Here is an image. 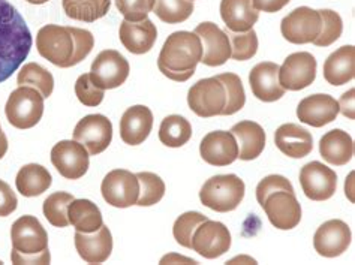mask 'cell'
Masks as SVG:
<instances>
[{"instance_id": "cell-1", "label": "cell", "mask_w": 355, "mask_h": 265, "mask_svg": "<svg viewBox=\"0 0 355 265\" xmlns=\"http://www.w3.org/2000/svg\"><path fill=\"white\" fill-rule=\"evenodd\" d=\"M95 46V37L78 27L58 24L44 26L36 35V49L44 59L59 68H72L81 63Z\"/></svg>"}, {"instance_id": "cell-2", "label": "cell", "mask_w": 355, "mask_h": 265, "mask_svg": "<svg viewBox=\"0 0 355 265\" xmlns=\"http://www.w3.org/2000/svg\"><path fill=\"white\" fill-rule=\"evenodd\" d=\"M24 18L8 0H0V84L20 68L32 49Z\"/></svg>"}, {"instance_id": "cell-3", "label": "cell", "mask_w": 355, "mask_h": 265, "mask_svg": "<svg viewBox=\"0 0 355 265\" xmlns=\"http://www.w3.org/2000/svg\"><path fill=\"white\" fill-rule=\"evenodd\" d=\"M202 58V45L195 32H174L165 41L157 59V68L166 78L188 81Z\"/></svg>"}, {"instance_id": "cell-4", "label": "cell", "mask_w": 355, "mask_h": 265, "mask_svg": "<svg viewBox=\"0 0 355 265\" xmlns=\"http://www.w3.org/2000/svg\"><path fill=\"white\" fill-rule=\"evenodd\" d=\"M246 186L236 174L214 176L204 183L200 191L202 205L218 213L236 210L245 198Z\"/></svg>"}, {"instance_id": "cell-5", "label": "cell", "mask_w": 355, "mask_h": 265, "mask_svg": "<svg viewBox=\"0 0 355 265\" xmlns=\"http://www.w3.org/2000/svg\"><path fill=\"white\" fill-rule=\"evenodd\" d=\"M5 114L8 121L17 129L36 126L44 114V96L29 86H21L8 98Z\"/></svg>"}, {"instance_id": "cell-6", "label": "cell", "mask_w": 355, "mask_h": 265, "mask_svg": "<svg viewBox=\"0 0 355 265\" xmlns=\"http://www.w3.org/2000/svg\"><path fill=\"white\" fill-rule=\"evenodd\" d=\"M188 103L195 114L210 119L222 116L227 103V92L218 77L195 83L188 93Z\"/></svg>"}, {"instance_id": "cell-7", "label": "cell", "mask_w": 355, "mask_h": 265, "mask_svg": "<svg viewBox=\"0 0 355 265\" xmlns=\"http://www.w3.org/2000/svg\"><path fill=\"white\" fill-rule=\"evenodd\" d=\"M129 63L116 50L101 51L93 60L90 68V80L102 90L117 89L129 77Z\"/></svg>"}, {"instance_id": "cell-8", "label": "cell", "mask_w": 355, "mask_h": 265, "mask_svg": "<svg viewBox=\"0 0 355 265\" xmlns=\"http://www.w3.org/2000/svg\"><path fill=\"white\" fill-rule=\"evenodd\" d=\"M321 26L320 12L312 8L300 6L284 18L280 23V32L291 44H311L321 33Z\"/></svg>"}, {"instance_id": "cell-9", "label": "cell", "mask_w": 355, "mask_h": 265, "mask_svg": "<svg viewBox=\"0 0 355 265\" xmlns=\"http://www.w3.org/2000/svg\"><path fill=\"white\" fill-rule=\"evenodd\" d=\"M87 148L76 139H64L51 150V164L59 174L68 180H78L87 173L90 165Z\"/></svg>"}, {"instance_id": "cell-10", "label": "cell", "mask_w": 355, "mask_h": 265, "mask_svg": "<svg viewBox=\"0 0 355 265\" xmlns=\"http://www.w3.org/2000/svg\"><path fill=\"white\" fill-rule=\"evenodd\" d=\"M101 192L107 204L117 208L135 205L139 195V183L137 174L128 169H113L102 180Z\"/></svg>"}, {"instance_id": "cell-11", "label": "cell", "mask_w": 355, "mask_h": 265, "mask_svg": "<svg viewBox=\"0 0 355 265\" xmlns=\"http://www.w3.org/2000/svg\"><path fill=\"white\" fill-rule=\"evenodd\" d=\"M315 78L316 59L307 51L288 55L284 65L279 66V84L285 90H303L309 87Z\"/></svg>"}, {"instance_id": "cell-12", "label": "cell", "mask_w": 355, "mask_h": 265, "mask_svg": "<svg viewBox=\"0 0 355 265\" xmlns=\"http://www.w3.org/2000/svg\"><path fill=\"white\" fill-rule=\"evenodd\" d=\"M231 248V234L220 222L204 221L192 237V249L207 259H216Z\"/></svg>"}, {"instance_id": "cell-13", "label": "cell", "mask_w": 355, "mask_h": 265, "mask_svg": "<svg viewBox=\"0 0 355 265\" xmlns=\"http://www.w3.org/2000/svg\"><path fill=\"white\" fill-rule=\"evenodd\" d=\"M73 139L87 148L89 155L96 156L105 151L113 139V125L102 114H90L81 119L73 129Z\"/></svg>"}, {"instance_id": "cell-14", "label": "cell", "mask_w": 355, "mask_h": 265, "mask_svg": "<svg viewBox=\"0 0 355 265\" xmlns=\"http://www.w3.org/2000/svg\"><path fill=\"white\" fill-rule=\"evenodd\" d=\"M300 185L304 195L312 201H327L336 194L338 176L321 162H311L302 168Z\"/></svg>"}, {"instance_id": "cell-15", "label": "cell", "mask_w": 355, "mask_h": 265, "mask_svg": "<svg viewBox=\"0 0 355 265\" xmlns=\"http://www.w3.org/2000/svg\"><path fill=\"white\" fill-rule=\"evenodd\" d=\"M11 241L12 249L24 255L49 249V234L35 216H21L12 223Z\"/></svg>"}, {"instance_id": "cell-16", "label": "cell", "mask_w": 355, "mask_h": 265, "mask_svg": "<svg viewBox=\"0 0 355 265\" xmlns=\"http://www.w3.org/2000/svg\"><path fill=\"white\" fill-rule=\"evenodd\" d=\"M352 240L351 230L348 223L343 221L333 219L322 223L316 230L313 237L315 250L325 258L340 257L343 252H347Z\"/></svg>"}, {"instance_id": "cell-17", "label": "cell", "mask_w": 355, "mask_h": 265, "mask_svg": "<svg viewBox=\"0 0 355 265\" xmlns=\"http://www.w3.org/2000/svg\"><path fill=\"white\" fill-rule=\"evenodd\" d=\"M195 33L200 36L202 45L201 63L207 66H222L231 59V44L227 33L211 22L197 26Z\"/></svg>"}, {"instance_id": "cell-18", "label": "cell", "mask_w": 355, "mask_h": 265, "mask_svg": "<svg viewBox=\"0 0 355 265\" xmlns=\"http://www.w3.org/2000/svg\"><path fill=\"white\" fill-rule=\"evenodd\" d=\"M263 208L270 223L277 230H293L302 221V205L297 201L295 194L276 192L270 195Z\"/></svg>"}, {"instance_id": "cell-19", "label": "cell", "mask_w": 355, "mask_h": 265, "mask_svg": "<svg viewBox=\"0 0 355 265\" xmlns=\"http://www.w3.org/2000/svg\"><path fill=\"white\" fill-rule=\"evenodd\" d=\"M200 151L205 162L213 166H227L239 159L237 139L227 130H214L205 135Z\"/></svg>"}, {"instance_id": "cell-20", "label": "cell", "mask_w": 355, "mask_h": 265, "mask_svg": "<svg viewBox=\"0 0 355 265\" xmlns=\"http://www.w3.org/2000/svg\"><path fill=\"white\" fill-rule=\"evenodd\" d=\"M339 114V102L330 94H311L297 107V117L304 125L322 128Z\"/></svg>"}, {"instance_id": "cell-21", "label": "cell", "mask_w": 355, "mask_h": 265, "mask_svg": "<svg viewBox=\"0 0 355 265\" xmlns=\"http://www.w3.org/2000/svg\"><path fill=\"white\" fill-rule=\"evenodd\" d=\"M249 84L254 96L263 102L279 101L286 92L279 84V65L273 62L258 63L249 74Z\"/></svg>"}, {"instance_id": "cell-22", "label": "cell", "mask_w": 355, "mask_h": 265, "mask_svg": "<svg viewBox=\"0 0 355 265\" xmlns=\"http://www.w3.org/2000/svg\"><path fill=\"white\" fill-rule=\"evenodd\" d=\"M76 248L80 257L87 264L105 262L113 252V237L108 226L102 225L95 232H76Z\"/></svg>"}, {"instance_id": "cell-23", "label": "cell", "mask_w": 355, "mask_h": 265, "mask_svg": "<svg viewBox=\"0 0 355 265\" xmlns=\"http://www.w3.org/2000/svg\"><path fill=\"white\" fill-rule=\"evenodd\" d=\"M153 128V114L144 105L130 107L120 120V138L129 146L143 144Z\"/></svg>"}, {"instance_id": "cell-24", "label": "cell", "mask_w": 355, "mask_h": 265, "mask_svg": "<svg viewBox=\"0 0 355 265\" xmlns=\"http://www.w3.org/2000/svg\"><path fill=\"white\" fill-rule=\"evenodd\" d=\"M120 42L123 44L125 49L132 54H146L153 49L157 40V29L152 20L132 23L123 20L120 23L119 29Z\"/></svg>"}, {"instance_id": "cell-25", "label": "cell", "mask_w": 355, "mask_h": 265, "mask_svg": "<svg viewBox=\"0 0 355 265\" xmlns=\"http://www.w3.org/2000/svg\"><path fill=\"white\" fill-rule=\"evenodd\" d=\"M275 144L288 157L302 159L313 150V138L304 128L286 123L275 132Z\"/></svg>"}, {"instance_id": "cell-26", "label": "cell", "mask_w": 355, "mask_h": 265, "mask_svg": "<svg viewBox=\"0 0 355 265\" xmlns=\"http://www.w3.org/2000/svg\"><path fill=\"white\" fill-rule=\"evenodd\" d=\"M220 17L228 31L243 33L254 29L259 11L254 8L252 0H222Z\"/></svg>"}, {"instance_id": "cell-27", "label": "cell", "mask_w": 355, "mask_h": 265, "mask_svg": "<svg viewBox=\"0 0 355 265\" xmlns=\"http://www.w3.org/2000/svg\"><path fill=\"white\" fill-rule=\"evenodd\" d=\"M237 139L239 157L241 160H254L264 151L266 132L258 123L243 120L230 130Z\"/></svg>"}, {"instance_id": "cell-28", "label": "cell", "mask_w": 355, "mask_h": 265, "mask_svg": "<svg viewBox=\"0 0 355 265\" xmlns=\"http://www.w3.org/2000/svg\"><path fill=\"white\" fill-rule=\"evenodd\" d=\"M355 77V49L343 45L329 55L324 63V78L331 86H343Z\"/></svg>"}, {"instance_id": "cell-29", "label": "cell", "mask_w": 355, "mask_h": 265, "mask_svg": "<svg viewBox=\"0 0 355 265\" xmlns=\"http://www.w3.org/2000/svg\"><path fill=\"white\" fill-rule=\"evenodd\" d=\"M320 153L325 162L336 166H343L354 156V141L348 132L333 129L321 138Z\"/></svg>"}, {"instance_id": "cell-30", "label": "cell", "mask_w": 355, "mask_h": 265, "mask_svg": "<svg viewBox=\"0 0 355 265\" xmlns=\"http://www.w3.org/2000/svg\"><path fill=\"white\" fill-rule=\"evenodd\" d=\"M53 183V177L49 169L38 164L24 165L17 174L15 186L17 191L26 198L40 196L49 191Z\"/></svg>"}, {"instance_id": "cell-31", "label": "cell", "mask_w": 355, "mask_h": 265, "mask_svg": "<svg viewBox=\"0 0 355 265\" xmlns=\"http://www.w3.org/2000/svg\"><path fill=\"white\" fill-rule=\"evenodd\" d=\"M68 219L78 232H95L98 231L104 221L99 207L90 200H73L68 207Z\"/></svg>"}, {"instance_id": "cell-32", "label": "cell", "mask_w": 355, "mask_h": 265, "mask_svg": "<svg viewBox=\"0 0 355 265\" xmlns=\"http://www.w3.org/2000/svg\"><path fill=\"white\" fill-rule=\"evenodd\" d=\"M62 5L72 20L93 23L108 14L111 0H63Z\"/></svg>"}, {"instance_id": "cell-33", "label": "cell", "mask_w": 355, "mask_h": 265, "mask_svg": "<svg viewBox=\"0 0 355 265\" xmlns=\"http://www.w3.org/2000/svg\"><path fill=\"white\" fill-rule=\"evenodd\" d=\"M192 137V126L189 120L182 116H168L162 120L161 128H159V139L166 147H182Z\"/></svg>"}, {"instance_id": "cell-34", "label": "cell", "mask_w": 355, "mask_h": 265, "mask_svg": "<svg viewBox=\"0 0 355 265\" xmlns=\"http://www.w3.org/2000/svg\"><path fill=\"white\" fill-rule=\"evenodd\" d=\"M18 87L29 86L38 90L44 99L50 98L54 90V78L50 71H46L38 63H26L17 77Z\"/></svg>"}, {"instance_id": "cell-35", "label": "cell", "mask_w": 355, "mask_h": 265, "mask_svg": "<svg viewBox=\"0 0 355 265\" xmlns=\"http://www.w3.org/2000/svg\"><path fill=\"white\" fill-rule=\"evenodd\" d=\"M76 200L68 192H54L44 201L42 212L45 219L55 228H67L69 225L68 219V207Z\"/></svg>"}, {"instance_id": "cell-36", "label": "cell", "mask_w": 355, "mask_h": 265, "mask_svg": "<svg viewBox=\"0 0 355 265\" xmlns=\"http://www.w3.org/2000/svg\"><path fill=\"white\" fill-rule=\"evenodd\" d=\"M153 12L164 23L179 24L192 15L193 2L191 0H155Z\"/></svg>"}, {"instance_id": "cell-37", "label": "cell", "mask_w": 355, "mask_h": 265, "mask_svg": "<svg viewBox=\"0 0 355 265\" xmlns=\"http://www.w3.org/2000/svg\"><path fill=\"white\" fill-rule=\"evenodd\" d=\"M218 78L222 81L227 92V103L222 111V116L236 114L246 103V93L240 77L232 72H225L218 75Z\"/></svg>"}, {"instance_id": "cell-38", "label": "cell", "mask_w": 355, "mask_h": 265, "mask_svg": "<svg viewBox=\"0 0 355 265\" xmlns=\"http://www.w3.org/2000/svg\"><path fill=\"white\" fill-rule=\"evenodd\" d=\"M137 178L139 183V195L135 205L150 207L162 200L165 195V183L161 177L153 173H138Z\"/></svg>"}, {"instance_id": "cell-39", "label": "cell", "mask_w": 355, "mask_h": 265, "mask_svg": "<svg viewBox=\"0 0 355 265\" xmlns=\"http://www.w3.org/2000/svg\"><path fill=\"white\" fill-rule=\"evenodd\" d=\"M231 44V59L245 62L254 58L258 51V36L254 29L243 33L225 32Z\"/></svg>"}, {"instance_id": "cell-40", "label": "cell", "mask_w": 355, "mask_h": 265, "mask_svg": "<svg viewBox=\"0 0 355 265\" xmlns=\"http://www.w3.org/2000/svg\"><path fill=\"white\" fill-rule=\"evenodd\" d=\"M207 219H209L207 216H204L198 212H188L182 214L173 226V234H174L175 241L186 249H192V237L195 230L198 228L200 223H202Z\"/></svg>"}, {"instance_id": "cell-41", "label": "cell", "mask_w": 355, "mask_h": 265, "mask_svg": "<svg viewBox=\"0 0 355 265\" xmlns=\"http://www.w3.org/2000/svg\"><path fill=\"white\" fill-rule=\"evenodd\" d=\"M320 15L322 20L321 33L318 35L313 44L316 46H329L336 42L340 37L343 32V22L338 12L331 11V9H320Z\"/></svg>"}, {"instance_id": "cell-42", "label": "cell", "mask_w": 355, "mask_h": 265, "mask_svg": "<svg viewBox=\"0 0 355 265\" xmlns=\"http://www.w3.org/2000/svg\"><path fill=\"white\" fill-rule=\"evenodd\" d=\"M116 6L125 20L139 23L153 11L155 0H116Z\"/></svg>"}, {"instance_id": "cell-43", "label": "cell", "mask_w": 355, "mask_h": 265, "mask_svg": "<svg viewBox=\"0 0 355 265\" xmlns=\"http://www.w3.org/2000/svg\"><path fill=\"white\" fill-rule=\"evenodd\" d=\"M276 192H288V194H295L294 192V186L291 185L288 178L284 176H268L264 180H261L259 185L257 186V200L261 204V207L264 205L267 198L276 194Z\"/></svg>"}, {"instance_id": "cell-44", "label": "cell", "mask_w": 355, "mask_h": 265, "mask_svg": "<svg viewBox=\"0 0 355 265\" xmlns=\"http://www.w3.org/2000/svg\"><path fill=\"white\" fill-rule=\"evenodd\" d=\"M105 90L96 87L95 84L92 83L89 74H83L81 77L76 83V94L78 101L86 107H98L101 102L104 101Z\"/></svg>"}, {"instance_id": "cell-45", "label": "cell", "mask_w": 355, "mask_h": 265, "mask_svg": "<svg viewBox=\"0 0 355 265\" xmlns=\"http://www.w3.org/2000/svg\"><path fill=\"white\" fill-rule=\"evenodd\" d=\"M17 195L12 192L11 186L0 180V217H6L17 210Z\"/></svg>"}, {"instance_id": "cell-46", "label": "cell", "mask_w": 355, "mask_h": 265, "mask_svg": "<svg viewBox=\"0 0 355 265\" xmlns=\"http://www.w3.org/2000/svg\"><path fill=\"white\" fill-rule=\"evenodd\" d=\"M11 261L12 264H41V265H45V264H50L51 261V255H50V250L45 249L40 253H33V255H24V253H20L18 250L12 249L11 252Z\"/></svg>"}, {"instance_id": "cell-47", "label": "cell", "mask_w": 355, "mask_h": 265, "mask_svg": "<svg viewBox=\"0 0 355 265\" xmlns=\"http://www.w3.org/2000/svg\"><path fill=\"white\" fill-rule=\"evenodd\" d=\"M291 0H252L254 8L257 11H264V12H279L280 9H284Z\"/></svg>"}, {"instance_id": "cell-48", "label": "cell", "mask_w": 355, "mask_h": 265, "mask_svg": "<svg viewBox=\"0 0 355 265\" xmlns=\"http://www.w3.org/2000/svg\"><path fill=\"white\" fill-rule=\"evenodd\" d=\"M354 94H355V90L351 89L349 92H347L342 96V99L339 101V112H342V114L345 117H348L351 120H354L355 114H354Z\"/></svg>"}, {"instance_id": "cell-49", "label": "cell", "mask_w": 355, "mask_h": 265, "mask_svg": "<svg viewBox=\"0 0 355 265\" xmlns=\"http://www.w3.org/2000/svg\"><path fill=\"white\" fill-rule=\"evenodd\" d=\"M8 151V138L3 134V132H0V159H2Z\"/></svg>"}, {"instance_id": "cell-50", "label": "cell", "mask_w": 355, "mask_h": 265, "mask_svg": "<svg viewBox=\"0 0 355 265\" xmlns=\"http://www.w3.org/2000/svg\"><path fill=\"white\" fill-rule=\"evenodd\" d=\"M26 2L31 3V5H44V3L49 2V0H26Z\"/></svg>"}, {"instance_id": "cell-51", "label": "cell", "mask_w": 355, "mask_h": 265, "mask_svg": "<svg viewBox=\"0 0 355 265\" xmlns=\"http://www.w3.org/2000/svg\"><path fill=\"white\" fill-rule=\"evenodd\" d=\"M0 132H2V128H0Z\"/></svg>"}, {"instance_id": "cell-52", "label": "cell", "mask_w": 355, "mask_h": 265, "mask_svg": "<svg viewBox=\"0 0 355 265\" xmlns=\"http://www.w3.org/2000/svg\"><path fill=\"white\" fill-rule=\"evenodd\" d=\"M191 2H193V0H191Z\"/></svg>"}]
</instances>
